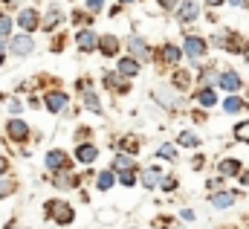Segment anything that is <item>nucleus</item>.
I'll use <instances>...</instances> for the list:
<instances>
[{
	"label": "nucleus",
	"instance_id": "obj_20",
	"mask_svg": "<svg viewBox=\"0 0 249 229\" xmlns=\"http://www.w3.org/2000/svg\"><path fill=\"white\" fill-rule=\"evenodd\" d=\"M61 23V12L58 9H50V15H47V23H44V29H55Z\"/></svg>",
	"mask_w": 249,
	"mask_h": 229
},
{
	"label": "nucleus",
	"instance_id": "obj_11",
	"mask_svg": "<svg viewBox=\"0 0 249 229\" xmlns=\"http://www.w3.org/2000/svg\"><path fill=\"white\" fill-rule=\"evenodd\" d=\"M136 73H139V61H136V58H119V76L133 78Z\"/></svg>",
	"mask_w": 249,
	"mask_h": 229
},
{
	"label": "nucleus",
	"instance_id": "obj_3",
	"mask_svg": "<svg viewBox=\"0 0 249 229\" xmlns=\"http://www.w3.org/2000/svg\"><path fill=\"white\" fill-rule=\"evenodd\" d=\"M47 212L50 215H55L58 218V224H70L72 221V206H67V203H47Z\"/></svg>",
	"mask_w": 249,
	"mask_h": 229
},
{
	"label": "nucleus",
	"instance_id": "obj_10",
	"mask_svg": "<svg viewBox=\"0 0 249 229\" xmlns=\"http://www.w3.org/2000/svg\"><path fill=\"white\" fill-rule=\"evenodd\" d=\"M75 157H78V163H93V160L99 157V148L90 145V142H87V145H78V148H75Z\"/></svg>",
	"mask_w": 249,
	"mask_h": 229
},
{
	"label": "nucleus",
	"instance_id": "obj_19",
	"mask_svg": "<svg viewBox=\"0 0 249 229\" xmlns=\"http://www.w3.org/2000/svg\"><path fill=\"white\" fill-rule=\"evenodd\" d=\"M220 174H241V163L238 160H223L220 163Z\"/></svg>",
	"mask_w": 249,
	"mask_h": 229
},
{
	"label": "nucleus",
	"instance_id": "obj_24",
	"mask_svg": "<svg viewBox=\"0 0 249 229\" xmlns=\"http://www.w3.org/2000/svg\"><path fill=\"white\" fill-rule=\"evenodd\" d=\"M235 136H238L241 142H249V119H247V122H241V125L235 128Z\"/></svg>",
	"mask_w": 249,
	"mask_h": 229
},
{
	"label": "nucleus",
	"instance_id": "obj_34",
	"mask_svg": "<svg viewBox=\"0 0 249 229\" xmlns=\"http://www.w3.org/2000/svg\"><path fill=\"white\" fill-rule=\"evenodd\" d=\"M174 186H177V180H162V189H165V191H171Z\"/></svg>",
	"mask_w": 249,
	"mask_h": 229
},
{
	"label": "nucleus",
	"instance_id": "obj_13",
	"mask_svg": "<svg viewBox=\"0 0 249 229\" xmlns=\"http://www.w3.org/2000/svg\"><path fill=\"white\" fill-rule=\"evenodd\" d=\"M217 84H220L223 90H241V76H238V73H223V76L217 78Z\"/></svg>",
	"mask_w": 249,
	"mask_h": 229
},
{
	"label": "nucleus",
	"instance_id": "obj_6",
	"mask_svg": "<svg viewBox=\"0 0 249 229\" xmlns=\"http://www.w3.org/2000/svg\"><path fill=\"white\" fill-rule=\"evenodd\" d=\"M75 44H78V50H81V53H93V50L99 47V38H96L90 29H84V32H78Z\"/></svg>",
	"mask_w": 249,
	"mask_h": 229
},
{
	"label": "nucleus",
	"instance_id": "obj_30",
	"mask_svg": "<svg viewBox=\"0 0 249 229\" xmlns=\"http://www.w3.org/2000/svg\"><path fill=\"white\" fill-rule=\"evenodd\" d=\"M107 84H110V87H116V90H127V81H119L116 76H107Z\"/></svg>",
	"mask_w": 249,
	"mask_h": 229
},
{
	"label": "nucleus",
	"instance_id": "obj_5",
	"mask_svg": "<svg viewBox=\"0 0 249 229\" xmlns=\"http://www.w3.org/2000/svg\"><path fill=\"white\" fill-rule=\"evenodd\" d=\"M18 23H20L26 32H32V29H38V26H41V18H38V12H35V9H23V12H20V18H18Z\"/></svg>",
	"mask_w": 249,
	"mask_h": 229
},
{
	"label": "nucleus",
	"instance_id": "obj_12",
	"mask_svg": "<svg viewBox=\"0 0 249 229\" xmlns=\"http://www.w3.org/2000/svg\"><path fill=\"white\" fill-rule=\"evenodd\" d=\"M99 50H102L105 56H116V50H119V38H113V35H102V38H99Z\"/></svg>",
	"mask_w": 249,
	"mask_h": 229
},
{
	"label": "nucleus",
	"instance_id": "obj_33",
	"mask_svg": "<svg viewBox=\"0 0 249 229\" xmlns=\"http://www.w3.org/2000/svg\"><path fill=\"white\" fill-rule=\"evenodd\" d=\"M177 84H180V87H186L188 84V76L183 73V70H177Z\"/></svg>",
	"mask_w": 249,
	"mask_h": 229
},
{
	"label": "nucleus",
	"instance_id": "obj_31",
	"mask_svg": "<svg viewBox=\"0 0 249 229\" xmlns=\"http://www.w3.org/2000/svg\"><path fill=\"white\" fill-rule=\"evenodd\" d=\"M160 157H165V160H174V157H177V151H174L171 145H162V148H160Z\"/></svg>",
	"mask_w": 249,
	"mask_h": 229
},
{
	"label": "nucleus",
	"instance_id": "obj_38",
	"mask_svg": "<svg viewBox=\"0 0 249 229\" xmlns=\"http://www.w3.org/2000/svg\"><path fill=\"white\" fill-rule=\"evenodd\" d=\"M226 3H232V6H241V0H226Z\"/></svg>",
	"mask_w": 249,
	"mask_h": 229
},
{
	"label": "nucleus",
	"instance_id": "obj_18",
	"mask_svg": "<svg viewBox=\"0 0 249 229\" xmlns=\"http://www.w3.org/2000/svg\"><path fill=\"white\" fill-rule=\"evenodd\" d=\"M96 186H99L102 191H107V189L113 186V172H102L99 177H96Z\"/></svg>",
	"mask_w": 249,
	"mask_h": 229
},
{
	"label": "nucleus",
	"instance_id": "obj_36",
	"mask_svg": "<svg viewBox=\"0 0 249 229\" xmlns=\"http://www.w3.org/2000/svg\"><path fill=\"white\" fill-rule=\"evenodd\" d=\"M206 3H209V6H220L223 0H206Z\"/></svg>",
	"mask_w": 249,
	"mask_h": 229
},
{
	"label": "nucleus",
	"instance_id": "obj_17",
	"mask_svg": "<svg viewBox=\"0 0 249 229\" xmlns=\"http://www.w3.org/2000/svg\"><path fill=\"white\" fill-rule=\"evenodd\" d=\"M180 145H186V148H197V145H200V136L191 134V131H183V134H180Z\"/></svg>",
	"mask_w": 249,
	"mask_h": 229
},
{
	"label": "nucleus",
	"instance_id": "obj_32",
	"mask_svg": "<svg viewBox=\"0 0 249 229\" xmlns=\"http://www.w3.org/2000/svg\"><path fill=\"white\" fill-rule=\"evenodd\" d=\"M102 6H105V0H87V9L90 12H102Z\"/></svg>",
	"mask_w": 249,
	"mask_h": 229
},
{
	"label": "nucleus",
	"instance_id": "obj_39",
	"mask_svg": "<svg viewBox=\"0 0 249 229\" xmlns=\"http://www.w3.org/2000/svg\"><path fill=\"white\" fill-rule=\"evenodd\" d=\"M6 3H9V6H15V3H20V0H6Z\"/></svg>",
	"mask_w": 249,
	"mask_h": 229
},
{
	"label": "nucleus",
	"instance_id": "obj_15",
	"mask_svg": "<svg viewBox=\"0 0 249 229\" xmlns=\"http://www.w3.org/2000/svg\"><path fill=\"white\" fill-rule=\"evenodd\" d=\"M127 47L133 50V56H139V58H148V44L139 38V35H130L127 38Z\"/></svg>",
	"mask_w": 249,
	"mask_h": 229
},
{
	"label": "nucleus",
	"instance_id": "obj_16",
	"mask_svg": "<svg viewBox=\"0 0 249 229\" xmlns=\"http://www.w3.org/2000/svg\"><path fill=\"white\" fill-rule=\"evenodd\" d=\"M197 102H200L203 108H214V105H217V93H214L212 87H206V90L197 93Z\"/></svg>",
	"mask_w": 249,
	"mask_h": 229
},
{
	"label": "nucleus",
	"instance_id": "obj_23",
	"mask_svg": "<svg viewBox=\"0 0 249 229\" xmlns=\"http://www.w3.org/2000/svg\"><path fill=\"white\" fill-rule=\"evenodd\" d=\"M180 56H183V53H180L177 47H171V44H168V47H165V53H162V58H165L168 64H177V61H180Z\"/></svg>",
	"mask_w": 249,
	"mask_h": 229
},
{
	"label": "nucleus",
	"instance_id": "obj_9",
	"mask_svg": "<svg viewBox=\"0 0 249 229\" xmlns=\"http://www.w3.org/2000/svg\"><path fill=\"white\" fill-rule=\"evenodd\" d=\"M177 15H180V20H194V18H197V15H200V6H197V0H183V6H180V12H177Z\"/></svg>",
	"mask_w": 249,
	"mask_h": 229
},
{
	"label": "nucleus",
	"instance_id": "obj_26",
	"mask_svg": "<svg viewBox=\"0 0 249 229\" xmlns=\"http://www.w3.org/2000/svg\"><path fill=\"white\" fill-rule=\"evenodd\" d=\"M223 108H226L229 114H238V111H241V99H238V96H232V99H226V102H223Z\"/></svg>",
	"mask_w": 249,
	"mask_h": 229
},
{
	"label": "nucleus",
	"instance_id": "obj_4",
	"mask_svg": "<svg viewBox=\"0 0 249 229\" xmlns=\"http://www.w3.org/2000/svg\"><path fill=\"white\" fill-rule=\"evenodd\" d=\"M186 56L188 58H203V56H206V41H203V38L188 35V38H186Z\"/></svg>",
	"mask_w": 249,
	"mask_h": 229
},
{
	"label": "nucleus",
	"instance_id": "obj_37",
	"mask_svg": "<svg viewBox=\"0 0 249 229\" xmlns=\"http://www.w3.org/2000/svg\"><path fill=\"white\" fill-rule=\"evenodd\" d=\"M3 172H6V163H3V160H0V177H3Z\"/></svg>",
	"mask_w": 249,
	"mask_h": 229
},
{
	"label": "nucleus",
	"instance_id": "obj_2",
	"mask_svg": "<svg viewBox=\"0 0 249 229\" xmlns=\"http://www.w3.org/2000/svg\"><path fill=\"white\" fill-rule=\"evenodd\" d=\"M9 47H12L15 56H29L35 50V41H32V35H18V38L9 41Z\"/></svg>",
	"mask_w": 249,
	"mask_h": 229
},
{
	"label": "nucleus",
	"instance_id": "obj_40",
	"mask_svg": "<svg viewBox=\"0 0 249 229\" xmlns=\"http://www.w3.org/2000/svg\"><path fill=\"white\" fill-rule=\"evenodd\" d=\"M122 3H133V0H122Z\"/></svg>",
	"mask_w": 249,
	"mask_h": 229
},
{
	"label": "nucleus",
	"instance_id": "obj_1",
	"mask_svg": "<svg viewBox=\"0 0 249 229\" xmlns=\"http://www.w3.org/2000/svg\"><path fill=\"white\" fill-rule=\"evenodd\" d=\"M6 131H9V136H12L15 142H26V139H29V125H26L23 119H9V122H6Z\"/></svg>",
	"mask_w": 249,
	"mask_h": 229
},
{
	"label": "nucleus",
	"instance_id": "obj_27",
	"mask_svg": "<svg viewBox=\"0 0 249 229\" xmlns=\"http://www.w3.org/2000/svg\"><path fill=\"white\" fill-rule=\"evenodd\" d=\"M119 183H122V186H133V183H136V177H133V172H130V169H124V172H119Z\"/></svg>",
	"mask_w": 249,
	"mask_h": 229
},
{
	"label": "nucleus",
	"instance_id": "obj_35",
	"mask_svg": "<svg viewBox=\"0 0 249 229\" xmlns=\"http://www.w3.org/2000/svg\"><path fill=\"white\" fill-rule=\"evenodd\" d=\"M160 6H162V9H174V6H177V0H160Z\"/></svg>",
	"mask_w": 249,
	"mask_h": 229
},
{
	"label": "nucleus",
	"instance_id": "obj_28",
	"mask_svg": "<svg viewBox=\"0 0 249 229\" xmlns=\"http://www.w3.org/2000/svg\"><path fill=\"white\" fill-rule=\"evenodd\" d=\"M119 172H124V169H133V160L130 157H116V163H113Z\"/></svg>",
	"mask_w": 249,
	"mask_h": 229
},
{
	"label": "nucleus",
	"instance_id": "obj_7",
	"mask_svg": "<svg viewBox=\"0 0 249 229\" xmlns=\"http://www.w3.org/2000/svg\"><path fill=\"white\" fill-rule=\"evenodd\" d=\"M44 105H47V111L58 114V111H64V105H67V93H61V90H53V93H47Z\"/></svg>",
	"mask_w": 249,
	"mask_h": 229
},
{
	"label": "nucleus",
	"instance_id": "obj_22",
	"mask_svg": "<svg viewBox=\"0 0 249 229\" xmlns=\"http://www.w3.org/2000/svg\"><path fill=\"white\" fill-rule=\"evenodd\" d=\"M142 183H145L148 189H154V186L160 183V172H157V169H151V172H145V174H142Z\"/></svg>",
	"mask_w": 249,
	"mask_h": 229
},
{
	"label": "nucleus",
	"instance_id": "obj_14",
	"mask_svg": "<svg viewBox=\"0 0 249 229\" xmlns=\"http://www.w3.org/2000/svg\"><path fill=\"white\" fill-rule=\"evenodd\" d=\"M235 203V194L232 191H217V194H212V206H217V209H229Z\"/></svg>",
	"mask_w": 249,
	"mask_h": 229
},
{
	"label": "nucleus",
	"instance_id": "obj_29",
	"mask_svg": "<svg viewBox=\"0 0 249 229\" xmlns=\"http://www.w3.org/2000/svg\"><path fill=\"white\" fill-rule=\"evenodd\" d=\"M15 191V183L12 180H0V197H6V194H12Z\"/></svg>",
	"mask_w": 249,
	"mask_h": 229
},
{
	"label": "nucleus",
	"instance_id": "obj_8",
	"mask_svg": "<svg viewBox=\"0 0 249 229\" xmlns=\"http://www.w3.org/2000/svg\"><path fill=\"white\" fill-rule=\"evenodd\" d=\"M47 169H50V172H64V169H70V166H67V154H64V151H50V154H47Z\"/></svg>",
	"mask_w": 249,
	"mask_h": 229
},
{
	"label": "nucleus",
	"instance_id": "obj_25",
	"mask_svg": "<svg viewBox=\"0 0 249 229\" xmlns=\"http://www.w3.org/2000/svg\"><path fill=\"white\" fill-rule=\"evenodd\" d=\"M12 32V18L9 15H0V38H6Z\"/></svg>",
	"mask_w": 249,
	"mask_h": 229
},
{
	"label": "nucleus",
	"instance_id": "obj_21",
	"mask_svg": "<svg viewBox=\"0 0 249 229\" xmlns=\"http://www.w3.org/2000/svg\"><path fill=\"white\" fill-rule=\"evenodd\" d=\"M84 105H87L90 111L102 114V105H99V99H96V93H93V90H87V93H84Z\"/></svg>",
	"mask_w": 249,
	"mask_h": 229
}]
</instances>
